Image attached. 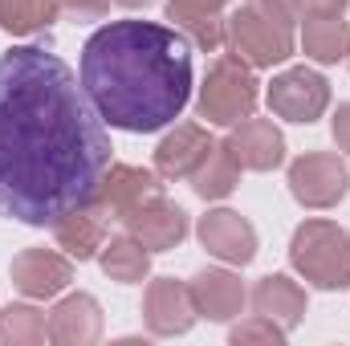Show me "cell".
Masks as SVG:
<instances>
[{
    "label": "cell",
    "instance_id": "cell-1",
    "mask_svg": "<svg viewBox=\"0 0 350 346\" xmlns=\"http://www.w3.org/2000/svg\"><path fill=\"white\" fill-rule=\"evenodd\" d=\"M110 172V139L74 70L21 45L0 57V216L57 224L90 208Z\"/></svg>",
    "mask_w": 350,
    "mask_h": 346
},
{
    "label": "cell",
    "instance_id": "cell-2",
    "mask_svg": "<svg viewBox=\"0 0 350 346\" xmlns=\"http://www.w3.org/2000/svg\"><path fill=\"white\" fill-rule=\"evenodd\" d=\"M82 90L102 122L131 135L163 131L191 94V45L155 21H110L82 49Z\"/></svg>",
    "mask_w": 350,
    "mask_h": 346
},
{
    "label": "cell",
    "instance_id": "cell-3",
    "mask_svg": "<svg viewBox=\"0 0 350 346\" xmlns=\"http://www.w3.org/2000/svg\"><path fill=\"white\" fill-rule=\"evenodd\" d=\"M228 45L249 66H277L293 53V16L277 0H249L232 12L224 29Z\"/></svg>",
    "mask_w": 350,
    "mask_h": 346
},
{
    "label": "cell",
    "instance_id": "cell-4",
    "mask_svg": "<svg viewBox=\"0 0 350 346\" xmlns=\"http://www.w3.org/2000/svg\"><path fill=\"white\" fill-rule=\"evenodd\" d=\"M289 257L297 265V273H306V281H314L322 289L350 285V245L330 220H306L293 232Z\"/></svg>",
    "mask_w": 350,
    "mask_h": 346
},
{
    "label": "cell",
    "instance_id": "cell-5",
    "mask_svg": "<svg viewBox=\"0 0 350 346\" xmlns=\"http://www.w3.org/2000/svg\"><path fill=\"white\" fill-rule=\"evenodd\" d=\"M257 106V82L249 74V66L241 57H220L208 70V82L200 90V114L208 122L232 127L241 118H249Z\"/></svg>",
    "mask_w": 350,
    "mask_h": 346
},
{
    "label": "cell",
    "instance_id": "cell-6",
    "mask_svg": "<svg viewBox=\"0 0 350 346\" xmlns=\"http://www.w3.org/2000/svg\"><path fill=\"white\" fill-rule=\"evenodd\" d=\"M326 102H330L326 78L314 74V70H306V66H297V70L273 78V86H269V106H273V114H281V118H289V122H314V118L326 110Z\"/></svg>",
    "mask_w": 350,
    "mask_h": 346
},
{
    "label": "cell",
    "instance_id": "cell-7",
    "mask_svg": "<svg viewBox=\"0 0 350 346\" xmlns=\"http://www.w3.org/2000/svg\"><path fill=\"white\" fill-rule=\"evenodd\" d=\"M289 191L306 208H330L347 196V168L338 155H301L289 168Z\"/></svg>",
    "mask_w": 350,
    "mask_h": 346
},
{
    "label": "cell",
    "instance_id": "cell-8",
    "mask_svg": "<svg viewBox=\"0 0 350 346\" xmlns=\"http://www.w3.org/2000/svg\"><path fill=\"white\" fill-rule=\"evenodd\" d=\"M232 159H237V168H249V172H269V168H277L281 159H285V139H281V131L269 122V118H241V127L220 143Z\"/></svg>",
    "mask_w": 350,
    "mask_h": 346
},
{
    "label": "cell",
    "instance_id": "cell-9",
    "mask_svg": "<svg viewBox=\"0 0 350 346\" xmlns=\"http://www.w3.org/2000/svg\"><path fill=\"white\" fill-rule=\"evenodd\" d=\"M159 196V179L151 172H143V168H110L106 179H102V187H98V200H94V208L102 212V216H114V220H126L135 208H143L147 200H155Z\"/></svg>",
    "mask_w": 350,
    "mask_h": 346
},
{
    "label": "cell",
    "instance_id": "cell-10",
    "mask_svg": "<svg viewBox=\"0 0 350 346\" xmlns=\"http://www.w3.org/2000/svg\"><path fill=\"white\" fill-rule=\"evenodd\" d=\"M200 241H204L208 253H216L220 261H232V265H245V261H253V253H257V232H253V224H249L245 216L228 212V208L208 212V216L200 220Z\"/></svg>",
    "mask_w": 350,
    "mask_h": 346
},
{
    "label": "cell",
    "instance_id": "cell-11",
    "mask_svg": "<svg viewBox=\"0 0 350 346\" xmlns=\"http://www.w3.org/2000/svg\"><path fill=\"white\" fill-rule=\"evenodd\" d=\"M126 228H131V237L143 241V249H175L187 237V212L167 204L163 196H155L126 216Z\"/></svg>",
    "mask_w": 350,
    "mask_h": 346
},
{
    "label": "cell",
    "instance_id": "cell-12",
    "mask_svg": "<svg viewBox=\"0 0 350 346\" xmlns=\"http://www.w3.org/2000/svg\"><path fill=\"white\" fill-rule=\"evenodd\" d=\"M216 151V143H212V135L204 131V127H175L172 135L159 143V151H155V168L163 179H191V172L208 159Z\"/></svg>",
    "mask_w": 350,
    "mask_h": 346
},
{
    "label": "cell",
    "instance_id": "cell-13",
    "mask_svg": "<svg viewBox=\"0 0 350 346\" xmlns=\"http://www.w3.org/2000/svg\"><path fill=\"white\" fill-rule=\"evenodd\" d=\"M196 318V302H191V289L179 285L172 277H159L151 289H147V322L155 334H183Z\"/></svg>",
    "mask_w": 350,
    "mask_h": 346
},
{
    "label": "cell",
    "instance_id": "cell-14",
    "mask_svg": "<svg viewBox=\"0 0 350 346\" xmlns=\"http://www.w3.org/2000/svg\"><path fill=\"white\" fill-rule=\"evenodd\" d=\"M12 281L29 297H53L57 289L70 285V261L49 253V249H29L12 261Z\"/></svg>",
    "mask_w": 350,
    "mask_h": 346
},
{
    "label": "cell",
    "instance_id": "cell-15",
    "mask_svg": "<svg viewBox=\"0 0 350 346\" xmlns=\"http://www.w3.org/2000/svg\"><path fill=\"white\" fill-rule=\"evenodd\" d=\"M187 289H191L196 314H204V318H212V322H224V318L241 314V306H245V285H241L232 273H224V269L200 273Z\"/></svg>",
    "mask_w": 350,
    "mask_h": 346
},
{
    "label": "cell",
    "instance_id": "cell-16",
    "mask_svg": "<svg viewBox=\"0 0 350 346\" xmlns=\"http://www.w3.org/2000/svg\"><path fill=\"white\" fill-rule=\"evenodd\" d=\"M228 0H167V16H172L179 29L191 33V41L200 49H220L224 45V21H220V8Z\"/></svg>",
    "mask_w": 350,
    "mask_h": 346
},
{
    "label": "cell",
    "instance_id": "cell-17",
    "mask_svg": "<svg viewBox=\"0 0 350 346\" xmlns=\"http://www.w3.org/2000/svg\"><path fill=\"white\" fill-rule=\"evenodd\" d=\"M102 330V318H98V302L78 293V297H66L53 318H49V338L57 343H94Z\"/></svg>",
    "mask_w": 350,
    "mask_h": 346
},
{
    "label": "cell",
    "instance_id": "cell-18",
    "mask_svg": "<svg viewBox=\"0 0 350 346\" xmlns=\"http://www.w3.org/2000/svg\"><path fill=\"white\" fill-rule=\"evenodd\" d=\"M102 232H106V224H102V212H98L94 204L70 212V216H62V220L53 224L57 249H66L70 257H78V261L94 257V253L102 249Z\"/></svg>",
    "mask_w": 350,
    "mask_h": 346
},
{
    "label": "cell",
    "instance_id": "cell-19",
    "mask_svg": "<svg viewBox=\"0 0 350 346\" xmlns=\"http://www.w3.org/2000/svg\"><path fill=\"white\" fill-rule=\"evenodd\" d=\"M301 45L314 62H338L350 57V25L342 12H326V16H306L301 29Z\"/></svg>",
    "mask_w": 350,
    "mask_h": 346
},
{
    "label": "cell",
    "instance_id": "cell-20",
    "mask_svg": "<svg viewBox=\"0 0 350 346\" xmlns=\"http://www.w3.org/2000/svg\"><path fill=\"white\" fill-rule=\"evenodd\" d=\"M253 306L261 318H281L285 326H293L301 314H306V293L289 281V277H265L261 285L253 289Z\"/></svg>",
    "mask_w": 350,
    "mask_h": 346
},
{
    "label": "cell",
    "instance_id": "cell-21",
    "mask_svg": "<svg viewBox=\"0 0 350 346\" xmlns=\"http://www.w3.org/2000/svg\"><path fill=\"white\" fill-rule=\"evenodd\" d=\"M147 249H143V241L139 237H131V232H122V237H114L110 245H106V253H102V269L114 277V281H143L147 277Z\"/></svg>",
    "mask_w": 350,
    "mask_h": 346
},
{
    "label": "cell",
    "instance_id": "cell-22",
    "mask_svg": "<svg viewBox=\"0 0 350 346\" xmlns=\"http://www.w3.org/2000/svg\"><path fill=\"white\" fill-rule=\"evenodd\" d=\"M237 179H241V168H237V159L224 151V147H216L196 172H191V187L204 196V200H220V196H228L232 187H237Z\"/></svg>",
    "mask_w": 350,
    "mask_h": 346
},
{
    "label": "cell",
    "instance_id": "cell-23",
    "mask_svg": "<svg viewBox=\"0 0 350 346\" xmlns=\"http://www.w3.org/2000/svg\"><path fill=\"white\" fill-rule=\"evenodd\" d=\"M57 0H0V29L8 33H37L57 16Z\"/></svg>",
    "mask_w": 350,
    "mask_h": 346
},
{
    "label": "cell",
    "instance_id": "cell-24",
    "mask_svg": "<svg viewBox=\"0 0 350 346\" xmlns=\"http://www.w3.org/2000/svg\"><path fill=\"white\" fill-rule=\"evenodd\" d=\"M45 334L49 326L33 306H8L0 314V343H41Z\"/></svg>",
    "mask_w": 350,
    "mask_h": 346
},
{
    "label": "cell",
    "instance_id": "cell-25",
    "mask_svg": "<svg viewBox=\"0 0 350 346\" xmlns=\"http://www.w3.org/2000/svg\"><path fill=\"white\" fill-rule=\"evenodd\" d=\"M289 16H326V12H342L347 0H277Z\"/></svg>",
    "mask_w": 350,
    "mask_h": 346
},
{
    "label": "cell",
    "instance_id": "cell-26",
    "mask_svg": "<svg viewBox=\"0 0 350 346\" xmlns=\"http://www.w3.org/2000/svg\"><path fill=\"white\" fill-rule=\"evenodd\" d=\"M57 4H62L66 12H74L78 21H82V16H90V21H94V16H106V8H110V0H57Z\"/></svg>",
    "mask_w": 350,
    "mask_h": 346
},
{
    "label": "cell",
    "instance_id": "cell-27",
    "mask_svg": "<svg viewBox=\"0 0 350 346\" xmlns=\"http://www.w3.org/2000/svg\"><path fill=\"white\" fill-rule=\"evenodd\" d=\"M334 139H338V147L350 155V102L338 106V114H334Z\"/></svg>",
    "mask_w": 350,
    "mask_h": 346
},
{
    "label": "cell",
    "instance_id": "cell-28",
    "mask_svg": "<svg viewBox=\"0 0 350 346\" xmlns=\"http://www.w3.org/2000/svg\"><path fill=\"white\" fill-rule=\"evenodd\" d=\"M241 338H281V330H273V326H261V322H253V326H237L232 330V343H241Z\"/></svg>",
    "mask_w": 350,
    "mask_h": 346
},
{
    "label": "cell",
    "instance_id": "cell-29",
    "mask_svg": "<svg viewBox=\"0 0 350 346\" xmlns=\"http://www.w3.org/2000/svg\"><path fill=\"white\" fill-rule=\"evenodd\" d=\"M118 4H126V8H143V4H151V0H118Z\"/></svg>",
    "mask_w": 350,
    "mask_h": 346
},
{
    "label": "cell",
    "instance_id": "cell-30",
    "mask_svg": "<svg viewBox=\"0 0 350 346\" xmlns=\"http://www.w3.org/2000/svg\"><path fill=\"white\" fill-rule=\"evenodd\" d=\"M347 245H350V237H347Z\"/></svg>",
    "mask_w": 350,
    "mask_h": 346
}]
</instances>
